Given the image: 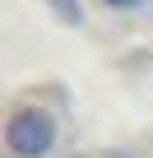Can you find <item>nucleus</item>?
Returning <instances> with one entry per match:
<instances>
[{
    "mask_svg": "<svg viewBox=\"0 0 153 158\" xmlns=\"http://www.w3.org/2000/svg\"><path fill=\"white\" fill-rule=\"evenodd\" d=\"M5 139L19 158H42L51 144H56V121L46 112H19L10 126H5Z\"/></svg>",
    "mask_w": 153,
    "mask_h": 158,
    "instance_id": "obj_1",
    "label": "nucleus"
},
{
    "mask_svg": "<svg viewBox=\"0 0 153 158\" xmlns=\"http://www.w3.org/2000/svg\"><path fill=\"white\" fill-rule=\"evenodd\" d=\"M56 5H60L65 19H79V0H56Z\"/></svg>",
    "mask_w": 153,
    "mask_h": 158,
    "instance_id": "obj_2",
    "label": "nucleus"
},
{
    "mask_svg": "<svg viewBox=\"0 0 153 158\" xmlns=\"http://www.w3.org/2000/svg\"><path fill=\"white\" fill-rule=\"evenodd\" d=\"M107 5H116V10H130V5H139V0H107Z\"/></svg>",
    "mask_w": 153,
    "mask_h": 158,
    "instance_id": "obj_3",
    "label": "nucleus"
}]
</instances>
